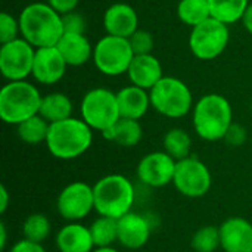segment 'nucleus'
<instances>
[{"label":"nucleus","mask_w":252,"mask_h":252,"mask_svg":"<svg viewBox=\"0 0 252 252\" xmlns=\"http://www.w3.org/2000/svg\"><path fill=\"white\" fill-rule=\"evenodd\" d=\"M21 35L35 49L56 46L63 35L62 15L49 3H31L18 16Z\"/></svg>","instance_id":"f257e3e1"},{"label":"nucleus","mask_w":252,"mask_h":252,"mask_svg":"<svg viewBox=\"0 0 252 252\" xmlns=\"http://www.w3.org/2000/svg\"><path fill=\"white\" fill-rule=\"evenodd\" d=\"M192 123L195 133L205 142L224 140L229 127L233 123V109L230 102L219 93L204 94L192 109Z\"/></svg>","instance_id":"f03ea898"},{"label":"nucleus","mask_w":252,"mask_h":252,"mask_svg":"<svg viewBox=\"0 0 252 252\" xmlns=\"http://www.w3.org/2000/svg\"><path fill=\"white\" fill-rule=\"evenodd\" d=\"M93 143V130L81 118H68L50 124L46 146L58 159L71 161L84 155Z\"/></svg>","instance_id":"7ed1b4c3"},{"label":"nucleus","mask_w":252,"mask_h":252,"mask_svg":"<svg viewBox=\"0 0 252 252\" xmlns=\"http://www.w3.org/2000/svg\"><path fill=\"white\" fill-rule=\"evenodd\" d=\"M94 211L102 217L120 220L131 211L136 201L133 183L123 174H108L93 185Z\"/></svg>","instance_id":"20e7f679"},{"label":"nucleus","mask_w":252,"mask_h":252,"mask_svg":"<svg viewBox=\"0 0 252 252\" xmlns=\"http://www.w3.org/2000/svg\"><path fill=\"white\" fill-rule=\"evenodd\" d=\"M41 94L30 81H9L0 90V118L10 126H19L40 112Z\"/></svg>","instance_id":"39448f33"},{"label":"nucleus","mask_w":252,"mask_h":252,"mask_svg":"<svg viewBox=\"0 0 252 252\" xmlns=\"http://www.w3.org/2000/svg\"><path fill=\"white\" fill-rule=\"evenodd\" d=\"M151 106L167 118H183L193 109V96L189 86L177 77L164 75L149 90Z\"/></svg>","instance_id":"423d86ee"},{"label":"nucleus","mask_w":252,"mask_h":252,"mask_svg":"<svg viewBox=\"0 0 252 252\" xmlns=\"http://www.w3.org/2000/svg\"><path fill=\"white\" fill-rule=\"evenodd\" d=\"M81 120L94 131H106L120 118V108L117 93L105 87H96L89 90L80 105Z\"/></svg>","instance_id":"0eeeda50"},{"label":"nucleus","mask_w":252,"mask_h":252,"mask_svg":"<svg viewBox=\"0 0 252 252\" xmlns=\"http://www.w3.org/2000/svg\"><path fill=\"white\" fill-rule=\"evenodd\" d=\"M133 58L134 52L128 38L106 34L94 44V66L103 75L117 77L121 74H127Z\"/></svg>","instance_id":"6e6552de"},{"label":"nucleus","mask_w":252,"mask_h":252,"mask_svg":"<svg viewBox=\"0 0 252 252\" xmlns=\"http://www.w3.org/2000/svg\"><path fill=\"white\" fill-rule=\"evenodd\" d=\"M229 38V25L210 18L192 28L189 49L199 61H213L226 50Z\"/></svg>","instance_id":"1a4fd4ad"},{"label":"nucleus","mask_w":252,"mask_h":252,"mask_svg":"<svg viewBox=\"0 0 252 252\" xmlns=\"http://www.w3.org/2000/svg\"><path fill=\"white\" fill-rule=\"evenodd\" d=\"M173 185L183 196L196 199L210 192L213 176L210 168L201 159L189 157L186 159L177 161Z\"/></svg>","instance_id":"9d476101"},{"label":"nucleus","mask_w":252,"mask_h":252,"mask_svg":"<svg viewBox=\"0 0 252 252\" xmlns=\"http://www.w3.org/2000/svg\"><path fill=\"white\" fill-rule=\"evenodd\" d=\"M35 47L22 37L0 47V72L9 81H22L32 74Z\"/></svg>","instance_id":"9b49d317"},{"label":"nucleus","mask_w":252,"mask_h":252,"mask_svg":"<svg viewBox=\"0 0 252 252\" xmlns=\"http://www.w3.org/2000/svg\"><path fill=\"white\" fill-rule=\"evenodd\" d=\"M59 216L72 223L86 219L94 210L93 186L84 182H72L66 185L56 201Z\"/></svg>","instance_id":"f8f14e48"},{"label":"nucleus","mask_w":252,"mask_h":252,"mask_svg":"<svg viewBox=\"0 0 252 252\" xmlns=\"http://www.w3.org/2000/svg\"><path fill=\"white\" fill-rule=\"evenodd\" d=\"M177 161L165 151L146 154L137 164L136 174L139 182L149 188H164L173 183Z\"/></svg>","instance_id":"ddd939ff"},{"label":"nucleus","mask_w":252,"mask_h":252,"mask_svg":"<svg viewBox=\"0 0 252 252\" xmlns=\"http://www.w3.org/2000/svg\"><path fill=\"white\" fill-rule=\"evenodd\" d=\"M66 62L56 46L35 49L32 77L37 83L53 86L59 83L66 71Z\"/></svg>","instance_id":"4468645a"},{"label":"nucleus","mask_w":252,"mask_h":252,"mask_svg":"<svg viewBox=\"0 0 252 252\" xmlns=\"http://www.w3.org/2000/svg\"><path fill=\"white\" fill-rule=\"evenodd\" d=\"M224 252H252V223L244 217H230L220 226Z\"/></svg>","instance_id":"2eb2a0df"},{"label":"nucleus","mask_w":252,"mask_h":252,"mask_svg":"<svg viewBox=\"0 0 252 252\" xmlns=\"http://www.w3.org/2000/svg\"><path fill=\"white\" fill-rule=\"evenodd\" d=\"M103 27L109 35L130 38L139 30L137 12L127 3H114L103 13Z\"/></svg>","instance_id":"dca6fc26"},{"label":"nucleus","mask_w":252,"mask_h":252,"mask_svg":"<svg viewBox=\"0 0 252 252\" xmlns=\"http://www.w3.org/2000/svg\"><path fill=\"white\" fill-rule=\"evenodd\" d=\"M151 223L146 217L130 211L118 220V242L127 250L143 248L151 238Z\"/></svg>","instance_id":"f3484780"},{"label":"nucleus","mask_w":252,"mask_h":252,"mask_svg":"<svg viewBox=\"0 0 252 252\" xmlns=\"http://www.w3.org/2000/svg\"><path fill=\"white\" fill-rule=\"evenodd\" d=\"M128 80L133 86L151 90L164 77L162 65L152 53L151 55H134L130 68L127 71Z\"/></svg>","instance_id":"a211bd4d"},{"label":"nucleus","mask_w":252,"mask_h":252,"mask_svg":"<svg viewBox=\"0 0 252 252\" xmlns=\"http://www.w3.org/2000/svg\"><path fill=\"white\" fill-rule=\"evenodd\" d=\"M117 100L121 118L140 120L146 115L151 106L149 92L137 86H126L117 92Z\"/></svg>","instance_id":"6ab92c4d"},{"label":"nucleus","mask_w":252,"mask_h":252,"mask_svg":"<svg viewBox=\"0 0 252 252\" xmlns=\"http://www.w3.org/2000/svg\"><path fill=\"white\" fill-rule=\"evenodd\" d=\"M59 252H93L94 244L90 229L78 221L65 224L56 235Z\"/></svg>","instance_id":"aec40b11"},{"label":"nucleus","mask_w":252,"mask_h":252,"mask_svg":"<svg viewBox=\"0 0 252 252\" xmlns=\"http://www.w3.org/2000/svg\"><path fill=\"white\" fill-rule=\"evenodd\" d=\"M68 66H81L93 59L94 47L84 34L65 32L56 44Z\"/></svg>","instance_id":"412c9836"},{"label":"nucleus","mask_w":252,"mask_h":252,"mask_svg":"<svg viewBox=\"0 0 252 252\" xmlns=\"http://www.w3.org/2000/svg\"><path fill=\"white\" fill-rule=\"evenodd\" d=\"M103 139L114 142L123 148H134L143 137V128L137 120L120 118L111 128L102 133Z\"/></svg>","instance_id":"4be33fe9"},{"label":"nucleus","mask_w":252,"mask_h":252,"mask_svg":"<svg viewBox=\"0 0 252 252\" xmlns=\"http://www.w3.org/2000/svg\"><path fill=\"white\" fill-rule=\"evenodd\" d=\"M72 102L69 96L65 93H49L41 97V105H40V115L50 124L59 123L63 120H68L72 117Z\"/></svg>","instance_id":"5701e85b"},{"label":"nucleus","mask_w":252,"mask_h":252,"mask_svg":"<svg viewBox=\"0 0 252 252\" xmlns=\"http://www.w3.org/2000/svg\"><path fill=\"white\" fill-rule=\"evenodd\" d=\"M211 18L232 25L242 19L247 7L250 6L248 0H208Z\"/></svg>","instance_id":"b1692460"},{"label":"nucleus","mask_w":252,"mask_h":252,"mask_svg":"<svg viewBox=\"0 0 252 252\" xmlns=\"http://www.w3.org/2000/svg\"><path fill=\"white\" fill-rule=\"evenodd\" d=\"M164 151L176 161H182L190 157L192 149V139L190 134L183 128H171L165 133L164 140Z\"/></svg>","instance_id":"393cba45"},{"label":"nucleus","mask_w":252,"mask_h":252,"mask_svg":"<svg viewBox=\"0 0 252 252\" xmlns=\"http://www.w3.org/2000/svg\"><path fill=\"white\" fill-rule=\"evenodd\" d=\"M179 19L189 27H196L211 18L208 0H180L177 4Z\"/></svg>","instance_id":"a878e982"},{"label":"nucleus","mask_w":252,"mask_h":252,"mask_svg":"<svg viewBox=\"0 0 252 252\" xmlns=\"http://www.w3.org/2000/svg\"><path fill=\"white\" fill-rule=\"evenodd\" d=\"M50 123H47L40 114L25 120L19 126H16V133L18 137L28 145H38V143H46L47 134H49Z\"/></svg>","instance_id":"bb28decb"},{"label":"nucleus","mask_w":252,"mask_h":252,"mask_svg":"<svg viewBox=\"0 0 252 252\" xmlns=\"http://www.w3.org/2000/svg\"><path fill=\"white\" fill-rule=\"evenodd\" d=\"M89 229L94 248L112 247L115 242H118V220L115 219L99 216Z\"/></svg>","instance_id":"cd10ccee"},{"label":"nucleus","mask_w":252,"mask_h":252,"mask_svg":"<svg viewBox=\"0 0 252 252\" xmlns=\"http://www.w3.org/2000/svg\"><path fill=\"white\" fill-rule=\"evenodd\" d=\"M50 230H52L50 221L41 213L30 214L22 224L24 239L35 242V244H43L49 238Z\"/></svg>","instance_id":"c85d7f7f"},{"label":"nucleus","mask_w":252,"mask_h":252,"mask_svg":"<svg viewBox=\"0 0 252 252\" xmlns=\"http://www.w3.org/2000/svg\"><path fill=\"white\" fill-rule=\"evenodd\" d=\"M190 245L195 252H216L221 248L220 227L202 226L193 233Z\"/></svg>","instance_id":"c756f323"},{"label":"nucleus","mask_w":252,"mask_h":252,"mask_svg":"<svg viewBox=\"0 0 252 252\" xmlns=\"http://www.w3.org/2000/svg\"><path fill=\"white\" fill-rule=\"evenodd\" d=\"M19 34H21L19 19L7 12H1L0 13V43L4 44V43L13 41L19 38L18 37Z\"/></svg>","instance_id":"7c9ffc66"},{"label":"nucleus","mask_w":252,"mask_h":252,"mask_svg":"<svg viewBox=\"0 0 252 252\" xmlns=\"http://www.w3.org/2000/svg\"><path fill=\"white\" fill-rule=\"evenodd\" d=\"M131 49L134 55H151L154 50V37L149 31L146 30H137L130 38Z\"/></svg>","instance_id":"2f4dec72"},{"label":"nucleus","mask_w":252,"mask_h":252,"mask_svg":"<svg viewBox=\"0 0 252 252\" xmlns=\"http://www.w3.org/2000/svg\"><path fill=\"white\" fill-rule=\"evenodd\" d=\"M62 22H63V34L65 32L84 34L86 31V19L83 15L77 12H69L62 15Z\"/></svg>","instance_id":"473e14b6"},{"label":"nucleus","mask_w":252,"mask_h":252,"mask_svg":"<svg viewBox=\"0 0 252 252\" xmlns=\"http://www.w3.org/2000/svg\"><path fill=\"white\" fill-rule=\"evenodd\" d=\"M248 139V131L247 128L239 124V123H232V126L229 127L224 140L230 145V146H242Z\"/></svg>","instance_id":"72a5a7b5"},{"label":"nucleus","mask_w":252,"mask_h":252,"mask_svg":"<svg viewBox=\"0 0 252 252\" xmlns=\"http://www.w3.org/2000/svg\"><path fill=\"white\" fill-rule=\"evenodd\" d=\"M47 3L61 15L74 12L75 7L78 6L80 0H47Z\"/></svg>","instance_id":"f704fd0d"},{"label":"nucleus","mask_w":252,"mask_h":252,"mask_svg":"<svg viewBox=\"0 0 252 252\" xmlns=\"http://www.w3.org/2000/svg\"><path fill=\"white\" fill-rule=\"evenodd\" d=\"M10 252H47L44 250L43 244H35V242H31V241H27V239H22V241H18L13 247Z\"/></svg>","instance_id":"c9c22d12"},{"label":"nucleus","mask_w":252,"mask_h":252,"mask_svg":"<svg viewBox=\"0 0 252 252\" xmlns=\"http://www.w3.org/2000/svg\"><path fill=\"white\" fill-rule=\"evenodd\" d=\"M9 207V192L4 185L0 186V213L4 214Z\"/></svg>","instance_id":"e433bc0d"},{"label":"nucleus","mask_w":252,"mask_h":252,"mask_svg":"<svg viewBox=\"0 0 252 252\" xmlns=\"http://www.w3.org/2000/svg\"><path fill=\"white\" fill-rule=\"evenodd\" d=\"M241 22H242L244 28L252 35V3L247 7L244 16H242V19H241Z\"/></svg>","instance_id":"4c0bfd02"},{"label":"nucleus","mask_w":252,"mask_h":252,"mask_svg":"<svg viewBox=\"0 0 252 252\" xmlns=\"http://www.w3.org/2000/svg\"><path fill=\"white\" fill-rule=\"evenodd\" d=\"M6 242H7L6 226L1 223V224H0V248H1V250H4V248H6Z\"/></svg>","instance_id":"58836bf2"},{"label":"nucleus","mask_w":252,"mask_h":252,"mask_svg":"<svg viewBox=\"0 0 252 252\" xmlns=\"http://www.w3.org/2000/svg\"><path fill=\"white\" fill-rule=\"evenodd\" d=\"M93 252H118L114 247H103V248H94Z\"/></svg>","instance_id":"ea45409f"}]
</instances>
